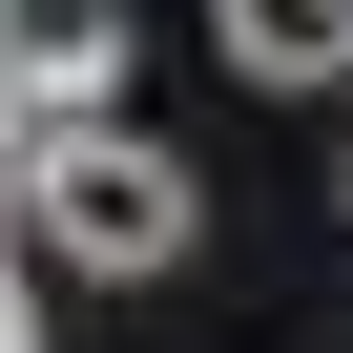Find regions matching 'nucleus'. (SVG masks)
<instances>
[{
    "instance_id": "obj_2",
    "label": "nucleus",
    "mask_w": 353,
    "mask_h": 353,
    "mask_svg": "<svg viewBox=\"0 0 353 353\" xmlns=\"http://www.w3.org/2000/svg\"><path fill=\"white\" fill-rule=\"evenodd\" d=\"M125 0H21V83H0V104H21V145H83V125H125Z\"/></svg>"
},
{
    "instance_id": "obj_1",
    "label": "nucleus",
    "mask_w": 353,
    "mask_h": 353,
    "mask_svg": "<svg viewBox=\"0 0 353 353\" xmlns=\"http://www.w3.org/2000/svg\"><path fill=\"white\" fill-rule=\"evenodd\" d=\"M21 250H42V270L145 291V270H188V250H208V188H188V145L83 125V145H21Z\"/></svg>"
},
{
    "instance_id": "obj_3",
    "label": "nucleus",
    "mask_w": 353,
    "mask_h": 353,
    "mask_svg": "<svg viewBox=\"0 0 353 353\" xmlns=\"http://www.w3.org/2000/svg\"><path fill=\"white\" fill-rule=\"evenodd\" d=\"M208 42L250 83H353V0H208Z\"/></svg>"
}]
</instances>
